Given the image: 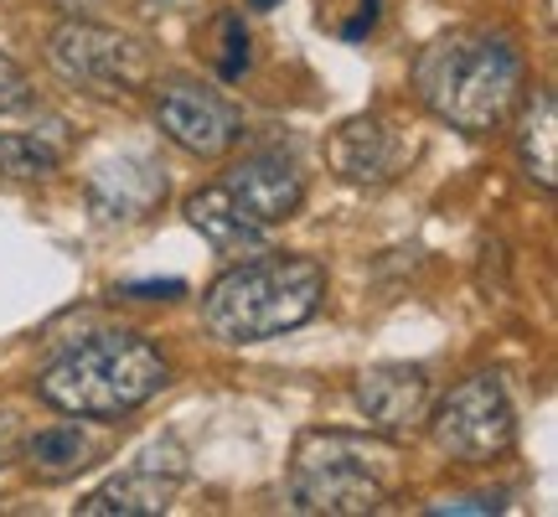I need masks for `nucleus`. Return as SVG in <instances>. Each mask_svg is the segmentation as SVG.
Masks as SVG:
<instances>
[{
    "label": "nucleus",
    "instance_id": "nucleus-1",
    "mask_svg": "<svg viewBox=\"0 0 558 517\" xmlns=\"http://www.w3.org/2000/svg\"><path fill=\"white\" fill-rule=\"evenodd\" d=\"M414 94L456 130H492L522 94V52L486 26L445 32L414 58Z\"/></svg>",
    "mask_w": 558,
    "mask_h": 517
},
{
    "label": "nucleus",
    "instance_id": "nucleus-2",
    "mask_svg": "<svg viewBox=\"0 0 558 517\" xmlns=\"http://www.w3.org/2000/svg\"><path fill=\"white\" fill-rule=\"evenodd\" d=\"M326 296V269L305 254L248 258L202 296V326L218 341H269L279 332H295L300 321L316 316Z\"/></svg>",
    "mask_w": 558,
    "mask_h": 517
},
{
    "label": "nucleus",
    "instance_id": "nucleus-3",
    "mask_svg": "<svg viewBox=\"0 0 558 517\" xmlns=\"http://www.w3.org/2000/svg\"><path fill=\"white\" fill-rule=\"evenodd\" d=\"M403 456L393 440L352 435V430H311L295 440L290 460V502L295 513L362 517L378 513L399 492Z\"/></svg>",
    "mask_w": 558,
    "mask_h": 517
},
{
    "label": "nucleus",
    "instance_id": "nucleus-4",
    "mask_svg": "<svg viewBox=\"0 0 558 517\" xmlns=\"http://www.w3.org/2000/svg\"><path fill=\"white\" fill-rule=\"evenodd\" d=\"M166 388V358L135 332H99L41 368L37 394L78 419H120Z\"/></svg>",
    "mask_w": 558,
    "mask_h": 517
},
{
    "label": "nucleus",
    "instance_id": "nucleus-5",
    "mask_svg": "<svg viewBox=\"0 0 558 517\" xmlns=\"http://www.w3.org/2000/svg\"><path fill=\"white\" fill-rule=\"evenodd\" d=\"M47 58H52L62 79L88 88V94H140L150 83V52L135 37L83 16L62 21L52 32Z\"/></svg>",
    "mask_w": 558,
    "mask_h": 517
},
{
    "label": "nucleus",
    "instance_id": "nucleus-6",
    "mask_svg": "<svg viewBox=\"0 0 558 517\" xmlns=\"http://www.w3.org/2000/svg\"><path fill=\"white\" fill-rule=\"evenodd\" d=\"M512 440H518V414H512V398H507L501 378H492V373L456 383L435 409V445L450 460L486 466V460L507 456Z\"/></svg>",
    "mask_w": 558,
    "mask_h": 517
},
{
    "label": "nucleus",
    "instance_id": "nucleus-7",
    "mask_svg": "<svg viewBox=\"0 0 558 517\" xmlns=\"http://www.w3.org/2000/svg\"><path fill=\"white\" fill-rule=\"evenodd\" d=\"M156 124L171 145H181L186 156H202V160H218L243 135V120L233 115V104L186 79L156 88Z\"/></svg>",
    "mask_w": 558,
    "mask_h": 517
},
{
    "label": "nucleus",
    "instance_id": "nucleus-8",
    "mask_svg": "<svg viewBox=\"0 0 558 517\" xmlns=\"http://www.w3.org/2000/svg\"><path fill=\"white\" fill-rule=\"evenodd\" d=\"M409 156H414L409 130L399 120H388V115H357V120L341 124L331 135V145H326L331 171L341 181H352V187H388V181H399L409 171Z\"/></svg>",
    "mask_w": 558,
    "mask_h": 517
},
{
    "label": "nucleus",
    "instance_id": "nucleus-9",
    "mask_svg": "<svg viewBox=\"0 0 558 517\" xmlns=\"http://www.w3.org/2000/svg\"><path fill=\"white\" fill-rule=\"evenodd\" d=\"M222 192L239 207L254 228H275V223L295 218L300 202H305V177L295 171V160L279 156V151H259V156H243L228 177Z\"/></svg>",
    "mask_w": 558,
    "mask_h": 517
},
{
    "label": "nucleus",
    "instance_id": "nucleus-10",
    "mask_svg": "<svg viewBox=\"0 0 558 517\" xmlns=\"http://www.w3.org/2000/svg\"><path fill=\"white\" fill-rule=\"evenodd\" d=\"M357 409L373 430L403 435L429 409V373L418 362H378L357 378Z\"/></svg>",
    "mask_w": 558,
    "mask_h": 517
},
{
    "label": "nucleus",
    "instance_id": "nucleus-11",
    "mask_svg": "<svg viewBox=\"0 0 558 517\" xmlns=\"http://www.w3.org/2000/svg\"><path fill=\"white\" fill-rule=\"evenodd\" d=\"M166 197V177L145 156H120L99 166L88 181V202L104 223H135Z\"/></svg>",
    "mask_w": 558,
    "mask_h": 517
},
{
    "label": "nucleus",
    "instance_id": "nucleus-12",
    "mask_svg": "<svg viewBox=\"0 0 558 517\" xmlns=\"http://www.w3.org/2000/svg\"><path fill=\"white\" fill-rule=\"evenodd\" d=\"M177 486H181V466L160 477V466L140 460V466H130L124 477L104 481L99 492H88V497L78 502V513L83 517H156L171 507Z\"/></svg>",
    "mask_w": 558,
    "mask_h": 517
},
{
    "label": "nucleus",
    "instance_id": "nucleus-13",
    "mask_svg": "<svg viewBox=\"0 0 558 517\" xmlns=\"http://www.w3.org/2000/svg\"><path fill=\"white\" fill-rule=\"evenodd\" d=\"M518 156L522 171L538 181L543 192L558 187V99L554 88H538L518 120Z\"/></svg>",
    "mask_w": 558,
    "mask_h": 517
},
{
    "label": "nucleus",
    "instance_id": "nucleus-14",
    "mask_svg": "<svg viewBox=\"0 0 558 517\" xmlns=\"http://www.w3.org/2000/svg\"><path fill=\"white\" fill-rule=\"evenodd\" d=\"M186 218H192V228H197L218 254H259L264 228H254V223L243 218L222 187H207L197 197H186Z\"/></svg>",
    "mask_w": 558,
    "mask_h": 517
},
{
    "label": "nucleus",
    "instance_id": "nucleus-15",
    "mask_svg": "<svg viewBox=\"0 0 558 517\" xmlns=\"http://www.w3.org/2000/svg\"><path fill=\"white\" fill-rule=\"evenodd\" d=\"M26 456H32V466L47 471V477H68V471H83V466L94 460V435H88L83 424H52V430H37V435H32Z\"/></svg>",
    "mask_w": 558,
    "mask_h": 517
},
{
    "label": "nucleus",
    "instance_id": "nucleus-16",
    "mask_svg": "<svg viewBox=\"0 0 558 517\" xmlns=\"http://www.w3.org/2000/svg\"><path fill=\"white\" fill-rule=\"evenodd\" d=\"M58 171V151L37 135H0V177H52Z\"/></svg>",
    "mask_w": 558,
    "mask_h": 517
},
{
    "label": "nucleus",
    "instance_id": "nucleus-17",
    "mask_svg": "<svg viewBox=\"0 0 558 517\" xmlns=\"http://www.w3.org/2000/svg\"><path fill=\"white\" fill-rule=\"evenodd\" d=\"M213 32L222 37L218 47V79H243V68H248V32H243L239 16H218L213 21Z\"/></svg>",
    "mask_w": 558,
    "mask_h": 517
},
{
    "label": "nucleus",
    "instance_id": "nucleus-18",
    "mask_svg": "<svg viewBox=\"0 0 558 517\" xmlns=\"http://www.w3.org/2000/svg\"><path fill=\"white\" fill-rule=\"evenodd\" d=\"M26 99H32V83H26V73H21V62H11L5 52H0V115L21 109Z\"/></svg>",
    "mask_w": 558,
    "mask_h": 517
},
{
    "label": "nucleus",
    "instance_id": "nucleus-19",
    "mask_svg": "<svg viewBox=\"0 0 558 517\" xmlns=\"http://www.w3.org/2000/svg\"><path fill=\"white\" fill-rule=\"evenodd\" d=\"M124 296H135V300H177V296H186V285H181V279H145V285H130Z\"/></svg>",
    "mask_w": 558,
    "mask_h": 517
},
{
    "label": "nucleus",
    "instance_id": "nucleus-20",
    "mask_svg": "<svg viewBox=\"0 0 558 517\" xmlns=\"http://www.w3.org/2000/svg\"><path fill=\"white\" fill-rule=\"evenodd\" d=\"M11 460H16V419L0 409V471H5Z\"/></svg>",
    "mask_w": 558,
    "mask_h": 517
},
{
    "label": "nucleus",
    "instance_id": "nucleus-21",
    "mask_svg": "<svg viewBox=\"0 0 558 517\" xmlns=\"http://www.w3.org/2000/svg\"><path fill=\"white\" fill-rule=\"evenodd\" d=\"M497 497H460V502H439L435 513H497Z\"/></svg>",
    "mask_w": 558,
    "mask_h": 517
},
{
    "label": "nucleus",
    "instance_id": "nucleus-22",
    "mask_svg": "<svg viewBox=\"0 0 558 517\" xmlns=\"http://www.w3.org/2000/svg\"><path fill=\"white\" fill-rule=\"evenodd\" d=\"M52 5H58V11H68V16H83V11H94L99 0H52Z\"/></svg>",
    "mask_w": 558,
    "mask_h": 517
},
{
    "label": "nucleus",
    "instance_id": "nucleus-23",
    "mask_svg": "<svg viewBox=\"0 0 558 517\" xmlns=\"http://www.w3.org/2000/svg\"><path fill=\"white\" fill-rule=\"evenodd\" d=\"M150 5H160V11H181L186 0H150Z\"/></svg>",
    "mask_w": 558,
    "mask_h": 517
},
{
    "label": "nucleus",
    "instance_id": "nucleus-24",
    "mask_svg": "<svg viewBox=\"0 0 558 517\" xmlns=\"http://www.w3.org/2000/svg\"><path fill=\"white\" fill-rule=\"evenodd\" d=\"M269 5H275V0H254V11H269Z\"/></svg>",
    "mask_w": 558,
    "mask_h": 517
}]
</instances>
